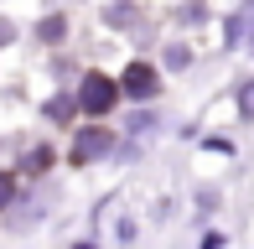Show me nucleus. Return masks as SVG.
<instances>
[{
    "label": "nucleus",
    "instance_id": "7ed1b4c3",
    "mask_svg": "<svg viewBox=\"0 0 254 249\" xmlns=\"http://www.w3.org/2000/svg\"><path fill=\"white\" fill-rule=\"evenodd\" d=\"M244 115H254V88H244Z\"/></svg>",
    "mask_w": 254,
    "mask_h": 249
},
{
    "label": "nucleus",
    "instance_id": "f03ea898",
    "mask_svg": "<svg viewBox=\"0 0 254 249\" xmlns=\"http://www.w3.org/2000/svg\"><path fill=\"white\" fill-rule=\"evenodd\" d=\"M125 94H135V99H145V94H156V73L145 62H135L130 73H125Z\"/></svg>",
    "mask_w": 254,
    "mask_h": 249
},
{
    "label": "nucleus",
    "instance_id": "20e7f679",
    "mask_svg": "<svg viewBox=\"0 0 254 249\" xmlns=\"http://www.w3.org/2000/svg\"><path fill=\"white\" fill-rule=\"evenodd\" d=\"M10 197V182H5V177H0V202H5Z\"/></svg>",
    "mask_w": 254,
    "mask_h": 249
},
{
    "label": "nucleus",
    "instance_id": "f257e3e1",
    "mask_svg": "<svg viewBox=\"0 0 254 249\" xmlns=\"http://www.w3.org/2000/svg\"><path fill=\"white\" fill-rule=\"evenodd\" d=\"M109 104H114V83H109V78H88V83H83V109L104 115Z\"/></svg>",
    "mask_w": 254,
    "mask_h": 249
}]
</instances>
